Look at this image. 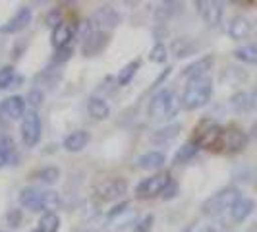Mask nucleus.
Listing matches in <instances>:
<instances>
[{
	"label": "nucleus",
	"instance_id": "obj_1",
	"mask_svg": "<svg viewBox=\"0 0 257 232\" xmlns=\"http://www.w3.org/2000/svg\"><path fill=\"white\" fill-rule=\"evenodd\" d=\"M211 95H213V79L209 76L188 79L180 99V106L184 110H197L211 101Z\"/></svg>",
	"mask_w": 257,
	"mask_h": 232
},
{
	"label": "nucleus",
	"instance_id": "obj_2",
	"mask_svg": "<svg viewBox=\"0 0 257 232\" xmlns=\"http://www.w3.org/2000/svg\"><path fill=\"white\" fill-rule=\"evenodd\" d=\"M240 197H242V193L236 186H226L207 197L201 205V213L205 217H220L224 213H230V209Z\"/></svg>",
	"mask_w": 257,
	"mask_h": 232
},
{
	"label": "nucleus",
	"instance_id": "obj_3",
	"mask_svg": "<svg viewBox=\"0 0 257 232\" xmlns=\"http://www.w3.org/2000/svg\"><path fill=\"white\" fill-rule=\"evenodd\" d=\"M193 142H195V145H197L199 149L222 151V149H224V128H220L217 122L203 120V122L195 128Z\"/></svg>",
	"mask_w": 257,
	"mask_h": 232
},
{
	"label": "nucleus",
	"instance_id": "obj_4",
	"mask_svg": "<svg viewBox=\"0 0 257 232\" xmlns=\"http://www.w3.org/2000/svg\"><path fill=\"white\" fill-rule=\"evenodd\" d=\"M178 104H176V99H174V93L170 89H161L159 93H155L153 99L149 101V118L151 120H165V118H170V116L176 112Z\"/></svg>",
	"mask_w": 257,
	"mask_h": 232
},
{
	"label": "nucleus",
	"instance_id": "obj_5",
	"mask_svg": "<svg viewBox=\"0 0 257 232\" xmlns=\"http://www.w3.org/2000/svg\"><path fill=\"white\" fill-rule=\"evenodd\" d=\"M172 182V176L168 172H157L149 178H143L138 186H136V195L142 197V199H149L155 195H161V193L167 190V186Z\"/></svg>",
	"mask_w": 257,
	"mask_h": 232
},
{
	"label": "nucleus",
	"instance_id": "obj_6",
	"mask_svg": "<svg viewBox=\"0 0 257 232\" xmlns=\"http://www.w3.org/2000/svg\"><path fill=\"white\" fill-rule=\"evenodd\" d=\"M41 132H43V124L39 118L37 110H27L26 116L22 118V126H20V134H22V142L26 147H35L41 140Z\"/></svg>",
	"mask_w": 257,
	"mask_h": 232
},
{
	"label": "nucleus",
	"instance_id": "obj_7",
	"mask_svg": "<svg viewBox=\"0 0 257 232\" xmlns=\"http://www.w3.org/2000/svg\"><path fill=\"white\" fill-rule=\"evenodd\" d=\"M128 192V180L120 178V176H112V178H104L95 184V193L103 199V201H112V199H120L122 195Z\"/></svg>",
	"mask_w": 257,
	"mask_h": 232
},
{
	"label": "nucleus",
	"instance_id": "obj_8",
	"mask_svg": "<svg viewBox=\"0 0 257 232\" xmlns=\"http://www.w3.org/2000/svg\"><path fill=\"white\" fill-rule=\"evenodd\" d=\"M197 14L203 18L209 27H219L224 16V4L220 0H197L195 2Z\"/></svg>",
	"mask_w": 257,
	"mask_h": 232
},
{
	"label": "nucleus",
	"instance_id": "obj_9",
	"mask_svg": "<svg viewBox=\"0 0 257 232\" xmlns=\"http://www.w3.org/2000/svg\"><path fill=\"white\" fill-rule=\"evenodd\" d=\"M93 26L97 31H112L120 26V14L118 10H114L110 4H104V6H99L95 12H93V18H91Z\"/></svg>",
	"mask_w": 257,
	"mask_h": 232
},
{
	"label": "nucleus",
	"instance_id": "obj_10",
	"mask_svg": "<svg viewBox=\"0 0 257 232\" xmlns=\"http://www.w3.org/2000/svg\"><path fill=\"white\" fill-rule=\"evenodd\" d=\"M247 145V134L240 126L230 124L224 128V151L226 153H240Z\"/></svg>",
	"mask_w": 257,
	"mask_h": 232
},
{
	"label": "nucleus",
	"instance_id": "obj_11",
	"mask_svg": "<svg viewBox=\"0 0 257 232\" xmlns=\"http://www.w3.org/2000/svg\"><path fill=\"white\" fill-rule=\"evenodd\" d=\"M31 18H33L31 8L22 6V8L14 14V16L8 20V22H6V24H2V26H0V33H4V35H14V33H20L22 29H26V27L29 26Z\"/></svg>",
	"mask_w": 257,
	"mask_h": 232
},
{
	"label": "nucleus",
	"instance_id": "obj_12",
	"mask_svg": "<svg viewBox=\"0 0 257 232\" xmlns=\"http://www.w3.org/2000/svg\"><path fill=\"white\" fill-rule=\"evenodd\" d=\"M26 108H27V103L22 95H12V97H8V99H4L0 103V112L6 116V118H10V120L24 118L27 112Z\"/></svg>",
	"mask_w": 257,
	"mask_h": 232
},
{
	"label": "nucleus",
	"instance_id": "obj_13",
	"mask_svg": "<svg viewBox=\"0 0 257 232\" xmlns=\"http://www.w3.org/2000/svg\"><path fill=\"white\" fill-rule=\"evenodd\" d=\"M213 64H215V58H213V54H205V56H201V58L193 60V62H190V64L184 68V77H188V79H193V77H205V76H209V72H211Z\"/></svg>",
	"mask_w": 257,
	"mask_h": 232
},
{
	"label": "nucleus",
	"instance_id": "obj_14",
	"mask_svg": "<svg viewBox=\"0 0 257 232\" xmlns=\"http://www.w3.org/2000/svg\"><path fill=\"white\" fill-rule=\"evenodd\" d=\"M106 43H108V35L106 33H103V31H93L89 37L81 43V54L87 56V58L95 56V54L103 52Z\"/></svg>",
	"mask_w": 257,
	"mask_h": 232
},
{
	"label": "nucleus",
	"instance_id": "obj_15",
	"mask_svg": "<svg viewBox=\"0 0 257 232\" xmlns=\"http://www.w3.org/2000/svg\"><path fill=\"white\" fill-rule=\"evenodd\" d=\"M91 142V134L87 130H74L64 138V149L70 153H79L83 151Z\"/></svg>",
	"mask_w": 257,
	"mask_h": 232
},
{
	"label": "nucleus",
	"instance_id": "obj_16",
	"mask_svg": "<svg viewBox=\"0 0 257 232\" xmlns=\"http://www.w3.org/2000/svg\"><path fill=\"white\" fill-rule=\"evenodd\" d=\"M76 31L74 27L68 26V24H60L58 27H54L51 33V41H52V47L58 51V49H66L70 45V41L74 39Z\"/></svg>",
	"mask_w": 257,
	"mask_h": 232
},
{
	"label": "nucleus",
	"instance_id": "obj_17",
	"mask_svg": "<svg viewBox=\"0 0 257 232\" xmlns=\"http://www.w3.org/2000/svg\"><path fill=\"white\" fill-rule=\"evenodd\" d=\"M251 33V24L244 16H234L228 22V37L234 41H242Z\"/></svg>",
	"mask_w": 257,
	"mask_h": 232
},
{
	"label": "nucleus",
	"instance_id": "obj_18",
	"mask_svg": "<svg viewBox=\"0 0 257 232\" xmlns=\"http://www.w3.org/2000/svg\"><path fill=\"white\" fill-rule=\"evenodd\" d=\"M41 199H43V192L33 186H26L20 192V205L29 211H41Z\"/></svg>",
	"mask_w": 257,
	"mask_h": 232
},
{
	"label": "nucleus",
	"instance_id": "obj_19",
	"mask_svg": "<svg viewBox=\"0 0 257 232\" xmlns=\"http://www.w3.org/2000/svg\"><path fill=\"white\" fill-rule=\"evenodd\" d=\"M253 209H255V201L253 199H249V197H240L234 207L230 209V217L234 222H244L251 213H253Z\"/></svg>",
	"mask_w": 257,
	"mask_h": 232
},
{
	"label": "nucleus",
	"instance_id": "obj_20",
	"mask_svg": "<svg viewBox=\"0 0 257 232\" xmlns=\"http://www.w3.org/2000/svg\"><path fill=\"white\" fill-rule=\"evenodd\" d=\"M182 8H184V4L182 2H174V0H168V2H161L159 6H157V10L153 12L155 20L157 22H168V20H172L176 14L180 12Z\"/></svg>",
	"mask_w": 257,
	"mask_h": 232
},
{
	"label": "nucleus",
	"instance_id": "obj_21",
	"mask_svg": "<svg viewBox=\"0 0 257 232\" xmlns=\"http://www.w3.org/2000/svg\"><path fill=\"white\" fill-rule=\"evenodd\" d=\"M197 51V47L193 45L192 39L188 37H178L170 43V52L174 58H186V56H192L193 52Z\"/></svg>",
	"mask_w": 257,
	"mask_h": 232
},
{
	"label": "nucleus",
	"instance_id": "obj_22",
	"mask_svg": "<svg viewBox=\"0 0 257 232\" xmlns=\"http://www.w3.org/2000/svg\"><path fill=\"white\" fill-rule=\"evenodd\" d=\"M87 110L95 120H106L110 116V104L101 97H89L87 101Z\"/></svg>",
	"mask_w": 257,
	"mask_h": 232
},
{
	"label": "nucleus",
	"instance_id": "obj_23",
	"mask_svg": "<svg viewBox=\"0 0 257 232\" xmlns=\"http://www.w3.org/2000/svg\"><path fill=\"white\" fill-rule=\"evenodd\" d=\"M165 161L167 159H165V155L161 153V151H149V153L142 155L138 159V165L143 170H159V168H163Z\"/></svg>",
	"mask_w": 257,
	"mask_h": 232
},
{
	"label": "nucleus",
	"instance_id": "obj_24",
	"mask_svg": "<svg viewBox=\"0 0 257 232\" xmlns=\"http://www.w3.org/2000/svg\"><path fill=\"white\" fill-rule=\"evenodd\" d=\"M228 103H230L232 110H236V112H249V110H253L251 108V95L247 91H236Z\"/></svg>",
	"mask_w": 257,
	"mask_h": 232
},
{
	"label": "nucleus",
	"instance_id": "obj_25",
	"mask_svg": "<svg viewBox=\"0 0 257 232\" xmlns=\"http://www.w3.org/2000/svg\"><path fill=\"white\" fill-rule=\"evenodd\" d=\"M62 205V199H60V193L54 192V190H45L43 192V199H41V211L45 213H56Z\"/></svg>",
	"mask_w": 257,
	"mask_h": 232
},
{
	"label": "nucleus",
	"instance_id": "obj_26",
	"mask_svg": "<svg viewBox=\"0 0 257 232\" xmlns=\"http://www.w3.org/2000/svg\"><path fill=\"white\" fill-rule=\"evenodd\" d=\"M234 58L244 62V64H257V45L249 43V45H242L234 51Z\"/></svg>",
	"mask_w": 257,
	"mask_h": 232
},
{
	"label": "nucleus",
	"instance_id": "obj_27",
	"mask_svg": "<svg viewBox=\"0 0 257 232\" xmlns=\"http://www.w3.org/2000/svg\"><path fill=\"white\" fill-rule=\"evenodd\" d=\"M245 79H247L245 70L236 68V66H230V68H226V70L222 72V81H224V83H228V85H232V87L242 85Z\"/></svg>",
	"mask_w": 257,
	"mask_h": 232
},
{
	"label": "nucleus",
	"instance_id": "obj_28",
	"mask_svg": "<svg viewBox=\"0 0 257 232\" xmlns=\"http://www.w3.org/2000/svg\"><path fill=\"white\" fill-rule=\"evenodd\" d=\"M41 232H58L60 230V217L56 213H43L39 219Z\"/></svg>",
	"mask_w": 257,
	"mask_h": 232
},
{
	"label": "nucleus",
	"instance_id": "obj_29",
	"mask_svg": "<svg viewBox=\"0 0 257 232\" xmlns=\"http://www.w3.org/2000/svg\"><path fill=\"white\" fill-rule=\"evenodd\" d=\"M140 66H142V60H140V58L128 62V64L120 70V74H118V83H120L122 87H124V85H128L130 81L134 79V76H136V72L140 70Z\"/></svg>",
	"mask_w": 257,
	"mask_h": 232
},
{
	"label": "nucleus",
	"instance_id": "obj_30",
	"mask_svg": "<svg viewBox=\"0 0 257 232\" xmlns=\"http://www.w3.org/2000/svg\"><path fill=\"white\" fill-rule=\"evenodd\" d=\"M199 151V147L195 145V142L193 140H190L188 143H184L180 149L176 151V157H174V163L176 165H180V163H188L190 159H193L195 157V153Z\"/></svg>",
	"mask_w": 257,
	"mask_h": 232
},
{
	"label": "nucleus",
	"instance_id": "obj_31",
	"mask_svg": "<svg viewBox=\"0 0 257 232\" xmlns=\"http://www.w3.org/2000/svg\"><path fill=\"white\" fill-rule=\"evenodd\" d=\"M180 130L182 126L180 124H168V126H165V128H161V130H157L153 134V140L155 142H172L178 134H180Z\"/></svg>",
	"mask_w": 257,
	"mask_h": 232
},
{
	"label": "nucleus",
	"instance_id": "obj_32",
	"mask_svg": "<svg viewBox=\"0 0 257 232\" xmlns=\"http://www.w3.org/2000/svg\"><path fill=\"white\" fill-rule=\"evenodd\" d=\"M35 178L41 180L43 184H54V182L60 180V168L58 167H43L41 170H37Z\"/></svg>",
	"mask_w": 257,
	"mask_h": 232
},
{
	"label": "nucleus",
	"instance_id": "obj_33",
	"mask_svg": "<svg viewBox=\"0 0 257 232\" xmlns=\"http://www.w3.org/2000/svg\"><path fill=\"white\" fill-rule=\"evenodd\" d=\"M14 142L10 140V138H0V168L4 167L10 159H12V155H14Z\"/></svg>",
	"mask_w": 257,
	"mask_h": 232
},
{
	"label": "nucleus",
	"instance_id": "obj_34",
	"mask_svg": "<svg viewBox=\"0 0 257 232\" xmlns=\"http://www.w3.org/2000/svg\"><path fill=\"white\" fill-rule=\"evenodd\" d=\"M168 58V49L163 45V43H157L151 52H149V60L155 62V64H165Z\"/></svg>",
	"mask_w": 257,
	"mask_h": 232
},
{
	"label": "nucleus",
	"instance_id": "obj_35",
	"mask_svg": "<svg viewBox=\"0 0 257 232\" xmlns=\"http://www.w3.org/2000/svg\"><path fill=\"white\" fill-rule=\"evenodd\" d=\"M14 77H16L14 66H2L0 68V89H8L12 85Z\"/></svg>",
	"mask_w": 257,
	"mask_h": 232
},
{
	"label": "nucleus",
	"instance_id": "obj_36",
	"mask_svg": "<svg viewBox=\"0 0 257 232\" xmlns=\"http://www.w3.org/2000/svg\"><path fill=\"white\" fill-rule=\"evenodd\" d=\"M43 101H45V93L39 89V87L29 91V95H27V99H26V103L31 106V110H37L39 106L43 104Z\"/></svg>",
	"mask_w": 257,
	"mask_h": 232
},
{
	"label": "nucleus",
	"instance_id": "obj_37",
	"mask_svg": "<svg viewBox=\"0 0 257 232\" xmlns=\"http://www.w3.org/2000/svg\"><path fill=\"white\" fill-rule=\"evenodd\" d=\"M153 224H155V217H153V215H145L143 219L138 220V224H136L134 232H151Z\"/></svg>",
	"mask_w": 257,
	"mask_h": 232
},
{
	"label": "nucleus",
	"instance_id": "obj_38",
	"mask_svg": "<svg viewBox=\"0 0 257 232\" xmlns=\"http://www.w3.org/2000/svg\"><path fill=\"white\" fill-rule=\"evenodd\" d=\"M60 18H62V12L58 10V8H52L51 12L47 14V26H51L52 29L54 27H58L62 22H60Z\"/></svg>",
	"mask_w": 257,
	"mask_h": 232
},
{
	"label": "nucleus",
	"instance_id": "obj_39",
	"mask_svg": "<svg viewBox=\"0 0 257 232\" xmlns=\"http://www.w3.org/2000/svg\"><path fill=\"white\" fill-rule=\"evenodd\" d=\"M72 54H74V51H72L70 47H66V49H58V51L54 52L52 62H54V64H62V62H66V60H68Z\"/></svg>",
	"mask_w": 257,
	"mask_h": 232
},
{
	"label": "nucleus",
	"instance_id": "obj_40",
	"mask_svg": "<svg viewBox=\"0 0 257 232\" xmlns=\"http://www.w3.org/2000/svg\"><path fill=\"white\" fill-rule=\"evenodd\" d=\"M128 207H130L128 201H122V203H118V205L112 207V209L106 213V217H108V219H114V217H118V215H122V213H124Z\"/></svg>",
	"mask_w": 257,
	"mask_h": 232
},
{
	"label": "nucleus",
	"instance_id": "obj_41",
	"mask_svg": "<svg viewBox=\"0 0 257 232\" xmlns=\"http://www.w3.org/2000/svg\"><path fill=\"white\" fill-rule=\"evenodd\" d=\"M176 193H178V186H176V182L172 180V182H170V184L167 186V190L163 192V197H165V199H172V197H174Z\"/></svg>",
	"mask_w": 257,
	"mask_h": 232
},
{
	"label": "nucleus",
	"instance_id": "obj_42",
	"mask_svg": "<svg viewBox=\"0 0 257 232\" xmlns=\"http://www.w3.org/2000/svg\"><path fill=\"white\" fill-rule=\"evenodd\" d=\"M8 220H10V222H12L14 226H18V224H20V220H22V213H20V211H18V209H14L12 213H10V215H8Z\"/></svg>",
	"mask_w": 257,
	"mask_h": 232
},
{
	"label": "nucleus",
	"instance_id": "obj_43",
	"mask_svg": "<svg viewBox=\"0 0 257 232\" xmlns=\"http://www.w3.org/2000/svg\"><path fill=\"white\" fill-rule=\"evenodd\" d=\"M249 95H251V108L255 110V108H257V85H255V89L251 91Z\"/></svg>",
	"mask_w": 257,
	"mask_h": 232
},
{
	"label": "nucleus",
	"instance_id": "obj_44",
	"mask_svg": "<svg viewBox=\"0 0 257 232\" xmlns=\"http://www.w3.org/2000/svg\"><path fill=\"white\" fill-rule=\"evenodd\" d=\"M249 134H251V138L257 142V120L253 122V126H251V130H249Z\"/></svg>",
	"mask_w": 257,
	"mask_h": 232
},
{
	"label": "nucleus",
	"instance_id": "obj_45",
	"mask_svg": "<svg viewBox=\"0 0 257 232\" xmlns=\"http://www.w3.org/2000/svg\"><path fill=\"white\" fill-rule=\"evenodd\" d=\"M197 232H215V228L213 226H203V228H199Z\"/></svg>",
	"mask_w": 257,
	"mask_h": 232
},
{
	"label": "nucleus",
	"instance_id": "obj_46",
	"mask_svg": "<svg viewBox=\"0 0 257 232\" xmlns=\"http://www.w3.org/2000/svg\"><path fill=\"white\" fill-rule=\"evenodd\" d=\"M29 232H41V230H39V228H35V230H29Z\"/></svg>",
	"mask_w": 257,
	"mask_h": 232
},
{
	"label": "nucleus",
	"instance_id": "obj_47",
	"mask_svg": "<svg viewBox=\"0 0 257 232\" xmlns=\"http://www.w3.org/2000/svg\"><path fill=\"white\" fill-rule=\"evenodd\" d=\"M81 232H95V230H91V228H89V230H81Z\"/></svg>",
	"mask_w": 257,
	"mask_h": 232
},
{
	"label": "nucleus",
	"instance_id": "obj_48",
	"mask_svg": "<svg viewBox=\"0 0 257 232\" xmlns=\"http://www.w3.org/2000/svg\"><path fill=\"white\" fill-rule=\"evenodd\" d=\"M0 232H6V230H0Z\"/></svg>",
	"mask_w": 257,
	"mask_h": 232
}]
</instances>
